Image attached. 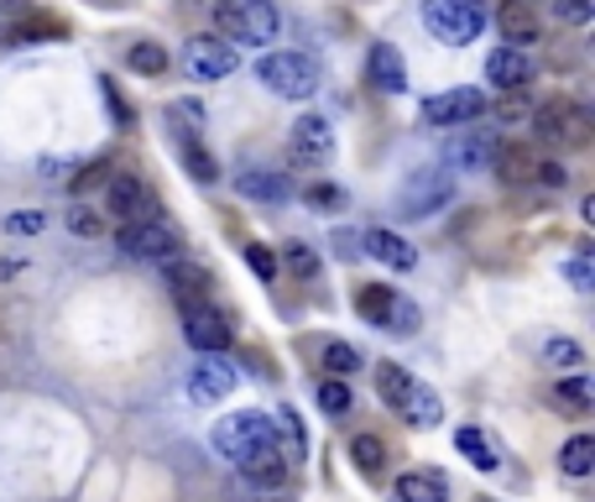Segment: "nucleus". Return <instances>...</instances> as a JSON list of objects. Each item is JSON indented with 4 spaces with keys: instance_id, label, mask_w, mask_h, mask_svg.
<instances>
[{
    "instance_id": "21",
    "label": "nucleus",
    "mask_w": 595,
    "mask_h": 502,
    "mask_svg": "<svg viewBox=\"0 0 595 502\" xmlns=\"http://www.w3.org/2000/svg\"><path fill=\"white\" fill-rule=\"evenodd\" d=\"M360 246H366V257H377L381 267H392V273H413L418 267V246L408 242V236H397V231H366L360 236Z\"/></svg>"
},
{
    "instance_id": "41",
    "label": "nucleus",
    "mask_w": 595,
    "mask_h": 502,
    "mask_svg": "<svg viewBox=\"0 0 595 502\" xmlns=\"http://www.w3.org/2000/svg\"><path fill=\"white\" fill-rule=\"evenodd\" d=\"M564 278L575 282L580 293H591V288H595V267H591V252H580V257H570V261H564Z\"/></svg>"
},
{
    "instance_id": "32",
    "label": "nucleus",
    "mask_w": 595,
    "mask_h": 502,
    "mask_svg": "<svg viewBox=\"0 0 595 502\" xmlns=\"http://www.w3.org/2000/svg\"><path fill=\"white\" fill-rule=\"evenodd\" d=\"M408 387H413V372H408V366H397V362H381L377 366V393L392 403V408L402 403V393H408Z\"/></svg>"
},
{
    "instance_id": "49",
    "label": "nucleus",
    "mask_w": 595,
    "mask_h": 502,
    "mask_svg": "<svg viewBox=\"0 0 595 502\" xmlns=\"http://www.w3.org/2000/svg\"><path fill=\"white\" fill-rule=\"evenodd\" d=\"M496 116H501V121H522L528 110H522V100H512V95H507V100L496 105Z\"/></svg>"
},
{
    "instance_id": "17",
    "label": "nucleus",
    "mask_w": 595,
    "mask_h": 502,
    "mask_svg": "<svg viewBox=\"0 0 595 502\" xmlns=\"http://www.w3.org/2000/svg\"><path fill=\"white\" fill-rule=\"evenodd\" d=\"M486 79H491L496 89L517 95V89H528V84L538 79V63H533V53H522V47H496L491 58H486Z\"/></svg>"
},
{
    "instance_id": "22",
    "label": "nucleus",
    "mask_w": 595,
    "mask_h": 502,
    "mask_svg": "<svg viewBox=\"0 0 595 502\" xmlns=\"http://www.w3.org/2000/svg\"><path fill=\"white\" fill-rule=\"evenodd\" d=\"M496 26H501L507 47H522V53L543 38V26H538V17H533V6H528V0H501V6H496Z\"/></svg>"
},
{
    "instance_id": "10",
    "label": "nucleus",
    "mask_w": 595,
    "mask_h": 502,
    "mask_svg": "<svg viewBox=\"0 0 595 502\" xmlns=\"http://www.w3.org/2000/svg\"><path fill=\"white\" fill-rule=\"evenodd\" d=\"M236 68H240V53L230 47V42H219V38H188L183 42V74H188V79L215 84V79H230Z\"/></svg>"
},
{
    "instance_id": "23",
    "label": "nucleus",
    "mask_w": 595,
    "mask_h": 502,
    "mask_svg": "<svg viewBox=\"0 0 595 502\" xmlns=\"http://www.w3.org/2000/svg\"><path fill=\"white\" fill-rule=\"evenodd\" d=\"M397 414L413 424V429H434V424L444 419V398H439L429 382L413 377V387H408V393H402V403H397Z\"/></svg>"
},
{
    "instance_id": "38",
    "label": "nucleus",
    "mask_w": 595,
    "mask_h": 502,
    "mask_svg": "<svg viewBox=\"0 0 595 502\" xmlns=\"http://www.w3.org/2000/svg\"><path fill=\"white\" fill-rule=\"evenodd\" d=\"M167 121L173 126L183 121V141H198V131H204V105H194V100L167 105Z\"/></svg>"
},
{
    "instance_id": "47",
    "label": "nucleus",
    "mask_w": 595,
    "mask_h": 502,
    "mask_svg": "<svg viewBox=\"0 0 595 502\" xmlns=\"http://www.w3.org/2000/svg\"><path fill=\"white\" fill-rule=\"evenodd\" d=\"M89 183H110V162H105V158H99V162H89V173H79V179H74V189H79V194H84Z\"/></svg>"
},
{
    "instance_id": "39",
    "label": "nucleus",
    "mask_w": 595,
    "mask_h": 502,
    "mask_svg": "<svg viewBox=\"0 0 595 502\" xmlns=\"http://www.w3.org/2000/svg\"><path fill=\"white\" fill-rule=\"evenodd\" d=\"M246 267H251L261 282H272V278H278V252H272V246H261V242H251V246H246Z\"/></svg>"
},
{
    "instance_id": "1",
    "label": "nucleus",
    "mask_w": 595,
    "mask_h": 502,
    "mask_svg": "<svg viewBox=\"0 0 595 502\" xmlns=\"http://www.w3.org/2000/svg\"><path fill=\"white\" fill-rule=\"evenodd\" d=\"M215 26L230 47H240V42L261 47V42H278L282 17L272 0H215Z\"/></svg>"
},
{
    "instance_id": "14",
    "label": "nucleus",
    "mask_w": 595,
    "mask_h": 502,
    "mask_svg": "<svg viewBox=\"0 0 595 502\" xmlns=\"http://www.w3.org/2000/svg\"><path fill=\"white\" fill-rule=\"evenodd\" d=\"M162 278L173 288V303H178V309H209L215 278H209L204 267H194V261H183V257H167L162 261Z\"/></svg>"
},
{
    "instance_id": "6",
    "label": "nucleus",
    "mask_w": 595,
    "mask_h": 502,
    "mask_svg": "<svg viewBox=\"0 0 595 502\" xmlns=\"http://www.w3.org/2000/svg\"><path fill=\"white\" fill-rule=\"evenodd\" d=\"M267 445H278L272 440V419L267 414H230V419H219L215 424V450L225 456L230 466H240L251 450H267Z\"/></svg>"
},
{
    "instance_id": "5",
    "label": "nucleus",
    "mask_w": 595,
    "mask_h": 502,
    "mask_svg": "<svg viewBox=\"0 0 595 502\" xmlns=\"http://www.w3.org/2000/svg\"><path fill=\"white\" fill-rule=\"evenodd\" d=\"M116 252L131 261H167V257H178V231L162 221V215H152V221H126L116 231Z\"/></svg>"
},
{
    "instance_id": "20",
    "label": "nucleus",
    "mask_w": 595,
    "mask_h": 502,
    "mask_svg": "<svg viewBox=\"0 0 595 502\" xmlns=\"http://www.w3.org/2000/svg\"><path fill=\"white\" fill-rule=\"evenodd\" d=\"M236 194L251 204H288L293 200V183H288V173H278V168H240Z\"/></svg>"
},
{
    "instance_id": "42",
    "label": "nucleus",
    "mask_w": 595,
    "mask_h": 502,
    "mask_svg": "<svg viewBox=\"0 0 595 502\" xmlns=\"http://www.w3.org/2000/svg\"><path fill=\"white\" fill-rule=\"evenodd\" d=\"M554 11L570 21V26H591V21H595V0H554Z\"/></svg>"
},
{
    "instance_id": "12",
    "label": "nucleus",
    "mask_w": 595,
    "mask_h": 502,
    "mask_svg": "<svg viewBox=\"0 0 595 502\" xmlns=\"http://www.w3.org/2000/svg\"><path fill=\"white\" fill-rule=\"evenodd\" d=\"M183 341L194 345L198 356H225L236 335H230V320L209 303V309H183Z\"/></svg>"
},
{
    "instance_id": "27",
    "label": "nucleus",
    "mask_w": 595,
    "mask_h": 502,
    "mask_svg": "<svg viewBox=\"0 0 595 502\" xmlns=\"http://www.w3.org/2000/svg\"><path fill=\"white\" fill-rule=\"evenodd\" d=\"M68 26L63 21H53V17H32V21H17V26H6V47H32V42H53V38H63Z\"/></svg>"
},
{
    "instance_id": "40",
    "label": "nucleus",
    "mask_w": 595,
    "mask_h": 502,
    "mask_svg": "<svg viewBox=\"0 0 595 502\" xmlns=\"http://www.w3.org/2000/svg\"><path fill=\"white\" fill-rule=\"evenodd\" d=\"M68 231L84 236V242H95V236H99V215L89 210V204H68Z\"/></svg>"
},
{
    "instance_id": "30",
    "label": "nucleus",
    "mask_w": 595,
    "mask_h": 502,
    "mask_svg": "<svg viewBox=\"0 0 595 502\" xmlns=\"http://www.w3.org/2000/svg\"><path fill=\"white\" fill-rule=\"evenodd\" d=\"M491 162H496V173H501L507 183H528L538 173V158L528 152V147H496Z\"/></svg>"
},
{
    "instance_id": "33",
    "label": "nucleus",
    "mask_w": 595,
    "mask_h": 502,
    "mask_svg": "<svg viewBox=\"0 0 595 502\" xmlns=\"http://www.w3.org/2000/svg\"><path fill=\"white\" fill-rule=\"evenodd\" d=\"M350 382H339V377H329V382H318V408L329 414V419H345L350 414Z\"/></svg>"
},
{
    "instance_id": "18",
    "label": "nucleus",
    "mask_w": 595,
    "mask_h": 502,
    "mask_svg": "<svg viewBox=\"0 0 595 502\" xmlns=\"http://www.w3.org/2000/svg\"><path fill=\"white\" fill-rule=\"evenodd\" d=\"M366 84L377 95H402L408 89V63H402V53H397L392 42H371V53H366Z\"/></svg>"
},
{
    "instance_id": "51",
    "label": "nucleus",
    "mask_w": 595,
    "mask_h": 502,
    "mask_svg": "<svg viewBox=\"0 0 595 502\" xmlns=\"http://www.w3.org/2000/svg\"><path fill=\"white\" fill-rule=\"evenodd\" d=\"M261 502H288V498H261Z\"/></svg>"
},
{
    "instance_id": "50",
    "label": "nucleus",
    "mask_w": 595,
    "mask_h": 502,
    "mask_svg": "<svg viewBox=\"0 0 595 502\" xmlns=\"http://www.w3.org/2000/svg\"><path fill=\"white\" fill-rule=\"evenodd\" d=\"M335 246H339V257H360V252H356V236H345V231L335 236Z\"/></svg>"
},
{
    "instance_id": "9",
    "label": "nucleus",
    "mask_w": 595,
    "mask_h": 502,
    "mask_svg": "<svg viewBox=\"0 0 595 502\" xmlns=\"http://www.w3.org/2000/svg\"><path fill=\"white\" fill-rule=\"evenodd\" d=\"M236 362L230 356H198L194 366H188V377H183V393L198 403V408H215V403H225L230 393H236Z\"/></svg>"
},
{
    "instance_id": "44",
    "label": "nucleus",
    "mask_w": 595,
    "mask_h": 502,
    "mask_svg": "<svg viewBox=\"0 0 595 502\" xmlns=\"http://www.w3.org/2000/svg\"><path fill=\"white\" fill-rule=\"evenodd\" d=\"M99 95H105V105H110V116H116V126L126 131L131 126V110H126V100H120V89L110 79H99Z\"/></svg>"
},
{
    "instance_id": "13",
    "label": "nucleus",
    "mask_w": 595,
    "mask_h": 502,
    "mask_svg": "<svg viewBox=\"0 0 595 502\" xmlns=\"http://www.w3.org/2000/svg\"><path fill=\"white\" fill-rule=\"evenodd\" d=\"M486 110V95L480 89H444V95H429L423 100V126H470Z\"/></svg>"
},
{
    "instance_id": "25",
    "label": "nucleus",
    "mask_w": 595,
    "mask_h": 502,
    "mask_svg": "<svg viewBox=\"0 0 595 502\" xmlns=\"http://www.w3.org/2000/svg\"><path fill=\"white\" fill-rule=\"evenodd\" d=\"M272 440H278V456L288 461V471H293V466L303 461V450H309V440H303V424H298L293 408H278V414H272Z\"/></svg>"
},
{
    "instance_id": "24",
    "label": "nucleus",
    "mask_w": 595,
    "mask_h": 502,
    "mask_svg": "<svg viewBox=\"0 0 595 502\" xmlns=\"http://www.w3.org/2000/svg\"><path fill=\"white\" fill-rule=\"evenodd\" d=\"M397 502H450L444 471H402L397 477Z\"/></svg>"
},
{
    "instance_id": "37",
    "label": "nucleus",
    "mask_w": 595,
    "mask_h": 502,
    "mask_svg": "<svg viewBox=\"0 0 595 502\" xmlns=\"http://www.w3.org/2000/svg\"><path fill=\"white\" fill-rule=\"evenodd\" d=\"M178 152H183V162H188V173H194L198 183H215L219 179V168H215V158L198 147V141H178Z\"/></svg>"
},
{
    "instance_id": "4",
    "label": "nucleus",
    "mask_w": 595,
    "mask_h": 502,
    "mask_svg": "<svg viewBox=\"0 0 595 502\" xmlns=\"http://www.w3.org/2000/svg\"><path fill=\"white\" fill-rule=\"evenodd\" d=\"M486 0H423V26L434 32L444 47H470L486 32Z\"/></svg>"
},
{
    "instance_id": "29",
    "label": "nucleus",
    "mask_w": 595,
    "mask_h": 502,
    "mask_svg": "<svg viewBox=\"0 0 595 502\" xmlns=\"http://www.w3.org/2000/svg\"><path fill=\"white\" fill-rule=\"evenodd\" d=\"M559 471L564 477H591L595 471V440L591 435H575V440H564V450H559Z\"/></svg>"
},
{
    "instance_id": "3",
    "label": "nucleus",
    "mask_w": 595,
    "mask_h": 502,
    "mask_svg": "<svg viewBox=\"0 0 595 502\" xmlns=\"http://www.w3.org/2000/svg\"><path fill=\"white\" fill-rule=\"evenodd\" d=\"M450 200H455V173H450L444 162H423V168H413V173L402 179V189H397V215H402V221H429V215H439Z\"/></svg>"
},
{
    "instance_id": "34",
    "label": "nucleus",
    "mask_w": 595,
    "mask_h": 502,
    "mask_svg": "<svg viewBox=\"0 0 595 502\" xmlns=\"http://www.w3.org/2000/svg\"><path fill=\"white\" fill-rule=\"evenodd\" d=\"M356 366H360V351H356V345H345V341H329V345H324V372H329V377L345 382L350 372H356Z\"/></svg>"
},
{
    "instance_id": "43",
    "label": "nucleus",
    "mask_w": 595,
    "mask_h": 502,
    "mask_svg": "<svg viewBox=\"0 0 595 502\" xmlns=\"http://www.w3.org/2000/svg\"><path fill=\"white\" fill-rule=\"evenodd\" d=\"M288 267H293L298 278H314V273H318V257H314V246L293 242V246H288Z\"/></svg>"
},
{
    "instance_id": "48",
    "label": "nucleus",
    "mask_w": 595,
    "mask_h": 502,
    "mask_svg": "<svg viewBox=\"0 0 595 502\" xmlns=\"http://www.w3.org/2000/svg\"><path fill=\"white\" fill-rule=\"evenodd\" d=\"M42 215H11V221H6V231H21V236H32V231H42Z\"/></svg>"
},
{
    "instance_id": "15",
    "label": "nucleus",
    "mask_w": 595,
    "mask_h": 502,
    "mask_svg": "<svg viewBox=\"0 0 595 502\" xmlns=\"http://www.w3.org/2000/svg\"><path fill=\"white\" fill-rule=\"evenodd\" d=\"M491 158H496V137L480 131V126H459L450 137V147H444L450 173H480V168H491Z\"/></svg>"
},
{
    "instance_id": "2",
    "label": "nucleus",
    "mask_w": 595,
    "mask_h": 502,
    "mask_svg": "<svg viewBox=\"0 0 595 502\" xmlns=\"http://www.w3.org/2000/svg\"><path fill=\"white\" fill-rule=\"evenodd\" d=\"M257 84H267L278 100H309L324 84V63L314 53H267L257 58Z\"/></svg>"
},
{
    "instance_id": "7",
    "label": "nucleus",
    "mask_w": 595,
    "mask_h": 502,
    "mask_svg": "<svg viewBox=\"0 0 595 502\" xmlns=\"http://www.w3.org/2000/svg\"><path fill=\"white\" fill-rule=\"evenodd\" d=\"M533 137L543 147H585L591 141V116L575 100H554L543 110H533Z\"/></svg>"
},
{
    "instance_id": "16",
    "label": "nucleus",
    "mask_w": 595,
    "mask_h": 502,
    "mask_svg": "<svg viewBox=\"0 0 595 502\" xmlns=\"http://www.w3.org/2000/svg\"><path fill=\"white\" fill-rule=\"evenodd\" d=\"M288 147H293V158L303 162V168H318V162L335 158V126L324 121V116H298Z\"/></svg>"
},
{
    "instance_id": "46",
    "label": "nucleus",
    "mask_w": 595,
    "mask_h": 502,
    "mask_svg": "<svg viewBox=\"0 0 595 502\" xmlns=\"http://www.w3.org/2000/svg\"><path fill=\"white\" fill-rule=\"evenodd\" d=\"M538 183H549V189H564L570 183V173H564V162H538Z\"/></svg>"
},
{
    "instance_id": "31",
    "label": "nucleus",
    "mask_w": 595,
    "mask_h": 502,
    "mask_svg": "<svg viewBox=\"0 0 595 502\" xmlns=\"http://www.w3.org/2000/svg\"><path fill=\"white\" fill-rule=\"evenodd\" d=\"M126 63L137 68V74H147V79H158V74H167V47L162 42H137V47H126Z\"/></svg>"
},
{
    "instance_id": "8",
    "label": "nucleus",
    "mask_w": 595,
    "mask_h": 502,
    "mask_svg": "<svg viewBox=\"0 0 595 502\" xmlns=\"http://www.w3.org/2000/svg\"><path fill=\"white\" fill-rule=\"evenodd\" d=\"M356 314L366 324H381V330H397V335H413L418 330V309L397 288H381V282H366L356 293Z\"/></svg>"
},
{
    "instance_id": "28",
    "label": "nucleus",
    "mask_w": 595,
    "mask_h": 502,
    "mask_svg": "<svg viewBox=\"0 0 595 502\" xmlns=\"http://www.w3.org/2000/svg\"><path fill=\"white\" fill-rule=\"evenodd\" d=\"M554 403H559V408H570V414H591V403H595V377L575 372V377L554 382Z\"/></svg>"
},
{
    "instance_id": "45",
    "label": "nucleus",
    "mask_w": 595,
    "mask_h": 502,
    "mask_svg": "<svg viewBox=\"0 0 595 502\" xmlns=\"http://www.w3.org/2000/svg\"><path fill=\"white\" fill-rule=\"evenodd\" d=\"M309 200H314L318 210H345V189H335V183H314Z\"/></svg>"
},
{
    "instance_id": "19",
    "label": "nucleus",
    "mask_w": 595,
    "mask_h": 502,
    "mask_svg": "<svg viewBox=\"0 0 595 502\" xmlns=\"http://www.w3.org/2000/svg\"><path fill=\"white\" fill-rule=\"evenodd\" d=\"M236 471H240V482L251 487V492H267V498H278L282 482H288V461L278 456V445H267V450H251V456H246Z\"/></svg>"
},
{
    "instance_id": "11",
    "label": "nucleus",
    "mask_w": 595,
    "mask_h": 502,
    "mask_svg": "<svg viewBox=\"0 0 595 502\" xmlns=\"http://www.w3.org/2000/svg\"><path fill=\"white\" fill-rule=\"evenodd\" d=\"M105 210H110L120 225L152 221V215H158V200H152V189H147L137 173H110V183H105Z\"/></svg>"
},
{
    "instance_id": "26",
    "label": "nucleus",
    "mask_w": 595,
    "mask_h": 502,
    "mask_svg": "<svg viewBox=\"0 0 595 502\" xmlns=\"http://www.w3.org/2000/svg\"><path fill=\"white\" fill-rule=\"evenodd\" d=\"M455 445H459V456H470V466H476V471H496V466H501V450H496L491 435H486V429H476V424L455 429Z\"/></svg>"
},
{
    "instance_id": "35",
    "label": "nucleus",
    "mask_w": 595,
    "mask_h": 502,
    "mask_svg": "<svg viewBox=\"0 0 595 502\" xmlns=\"http://www.w3.org/2000/svg\"><path fill=\"white\" fill-rule=\"evenodd\" d=\"M543 362H549V366H570V372H580V366H585V351H580L575 341H564V335H549V341H543Z\"/></svg>"
},
{
    "instance_id": "36",
    "label": "nucleus",
    "mask_w": 595,
    "mask_h": 502,
    "mask_svg": "<svg viewBox=\"0 0 595 502\" xmlns=\"http://www.w3.org/2000/svg\"><path fill=\"white\" fill-rule=\"evenodd\" d=\"M350 456H356V466L366 471V477H377L381 461H387V445H381L377 435H356V445H350Z\"/></svg>"
}]
</instances>
